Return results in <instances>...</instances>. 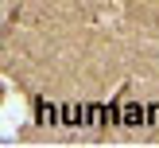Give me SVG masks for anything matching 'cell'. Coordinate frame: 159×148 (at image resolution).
Here are the masks:
<instances>
[{"mask_svg":"<svg viewBox=\"0 0 159 148\" xmlns=\"http://www.w3.org/2000/svg\"><path fill=\"white\" fill-rule=\"evenodd\" d=\"M120 125H144V105H120Z\"/></svg>","mask_w":159,"mask_h":148,"instance_id":"obj_1","label":"cell"},{"mask_svg":"<svg viewBox=\"0 0 159 148\" xmlns=\"http://www.w3.org/2000/svg\"><path fill=\"white\" fill-rule=\"evenodd\" d=\"M35 113L43 117V125H54V121H58V105H51V101H35Z\"/></svg>","mask_w":159,"mask_h":148,"instance_id":"obj_2","label":"cell"},{"mask_svg":"<svg viewBox=\"0 0 159 148\" xmlns=\"http://www.w3.org/2000/svg\"><path fill=\"white\" fill-rule=\"evenodd\" d=\"M144 117H148V125H159V105H144Z\"/></svg>","mask_w":159,"mask_h":148,"instance_id":"obj_3","label":"cell"},{"mask_svg":"<svg viewBox=\"0 0 159 148\" xmlns=\"http://www.w3.org/2000/svg\"><path fill=\"white\" fill-rule=\"evenodd\" d=\"M0 93H4V90H0Z\"/></svg>","mask_w":159,"mask_h":148,"instance_id":"obj_4","label":"cell"}]
</instances>
